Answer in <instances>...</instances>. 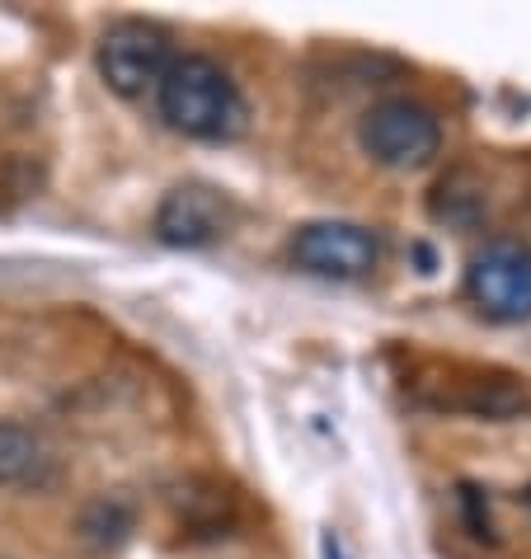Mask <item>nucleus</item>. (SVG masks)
<instances>
[{
  "label": "nucleus",
  "mask_w": 531,
  "mask_h": 559,
  "mask_svg": "<svg viewBox=\"0 0 531 559\" xmlns=\"http://www.w3.org/2000/svg\"><path fill=\"white\" fill-rule=\"evenodd\" d=\"M522 503H527V512H531V489H527V493H522Z\"/></svg>",
  "instance_id": "9d476101"
},
{
  "label": "nucleus",
  "mask_w": 531,
  "mask_h": 559,
  "mask_svg": "<svg viewBox=\"0 0 531 559\" xmlns=\"http://www.w3.org/2000/svg\"><path fill=\"white\" fill-rule=\"evenodd\" d=\"M465 292L498 324L531 320V250L522 240H489L465 269Z\"/></svg>",
  "instance_id": "39448f33"
},
{
  "label": "nucleus",
  "mask_w": 531,
  "mask_h": 559,
  "mask_svg": "<svg viewBox=\"0 0 531 559\" xmlns=\"http://www.w3.org/2000/svg\"><path fill=\"white\" fill-rule=\"evenodd\" d=\"M414 405L442 409V414H471L489 418V424H508V418H531V381L508 367H480V362H418L404 377Z\"/></svg>",
  "instance_id": "f03ea898"
},
{
  "label": "nucleus",
  "mask_w": 531,
  "mask_h": 559,
  "mask_svg": "<svg viewBox=\"0 0 531 559\" xmlns=\"http://www.w3.org/2000/svg\"><path fill=\"white\" fill-rule=\"evenodd\" d=\"M292 263L316 277L357 283L381 263V240L357 222H306L292 236Z\"/></svg>",
  "instance_id": "423d86ee"
},
{
  "label": "nucleus",
  "mask_w": 531,
  "mask_h": 559,
  "mask_svg": "<svg viewBox=\"0 0 531 559\" xmlns=\"http://www.w3.org/2000/svg\"><path fill=\"white\" fill-rule=\"evenodd\" d=\"M357 142L386 169H418L442 151V122L418 99H381L367 108Z\"/></svg>",
  "instance_id": "7ed1b4c3"
},
{
  "label": "nucleus",
  "mask_w": 531,
  "mask_h": 559,
  "mask_svg": "<svg viewBox=\"0 0 531 559\" xmlns=\"http://www.w3.org/2000/svg\"><path fill=\"white\" fill-rule=\"evenodd\" d=\"M155 108H161L169 128L193 136V142H231L249 122V104L240 85L231 81L222 61L202 52H184L169 61V71L155 85Z\"/></svg>",
  "instance_id": "f257e3e1"
},
{
  "label": "nucleus",
  "mask_w": 531,
  "mask_h": 559,
  "mask_svg": "<svg viewBox=\"0 0 531 559\" xmlns=\"http://www.w3.org/2000/svg\"><path fill=\"white\" fill-rule=\"evenodd\" d=\"M169 61H175L169 34L146 20H122L99 38V75L122 99H142L146 90L161 85Z\"/></svg>",
  "instance_id": "20e7f679"
},
{
  "label": "nucleus",
  "mask_w": 531,
  "mask_h": 559,
  "mask_svg": "<svg viewBox=\"0 0 531 559\" xmlns=\"http://www.w3.org/2000/svg\"><path fill=\"white\" fill-rule=\"evenodd\" d=\"M236 226V203L216 189V183L189 179L179 189L165 193V203L155 207V236L175 250H202L231 236Z\"/></svg>",
  "instance_id": "0eeeda50"
},
{
  "label": "nucleus",
  "mask_w": 531,
  "mask_h": 559,
  "mask_svg": "<svg viewBox=\"0 0 531 559\" xmlns=\"http://www.w3.org/2000/svg\"><path fill=\"white\" fill-rule=\"evenodd\" d=\"M48 447L38 432L0 418V485H28V479L48 475Z\"/></svg>",
  "instance_id": "6e6552de"
},
{
  "label": "nucleus",
  "mask_w": 531,
  "mask_h": 559,
  "mask_svg": "<svg viewBox=\"0 0 531 559\" xmlns=\"http://www.w3.org/2000/svg\"><path fill=\"white\" fill-rule=\"evenodd\" d=\"M324 555H330V559H349V555H343V540L339 536H324Z\"/></svg>",
  "instance_id": "1a4fd4ad"
}]
</instances>
